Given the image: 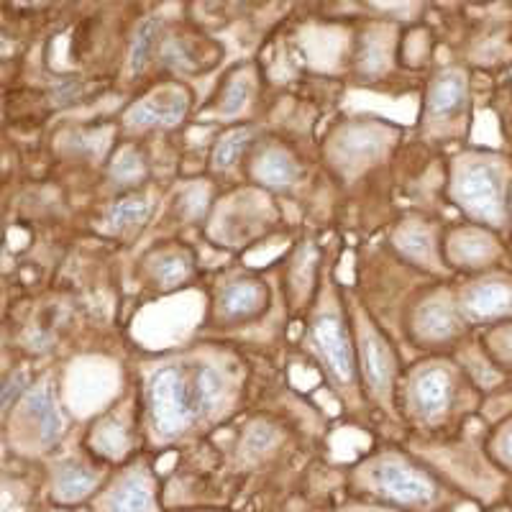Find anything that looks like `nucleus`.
<instances>
[{
    "label": "nucleus",
    "mask_w": 512,
    "mask_h": 512,
    "mask_svg": "<svg viewBox=\"0 0 512 512\" xmlns=\"http://www.w3.org/2000/svg\"><path fill=\"white\" fill-rule=\"evenodd\" d=\"M236 369L208 351L157 361L144 379V408L152 436L180 441L231 408Z\"/></svg>",
    "instance_id": "f257e3e1"
},
{
    "label": "nucleus",
    "mask_w": 512,
    "mask_h": 512,
    "mask_svg": "<svg viewBox=\"0 0 512 512\" xmlns=\"http://www.w3.org/2000/svg\"><path fill=\"white\" fill-rule=\"evenodd\" d=\"M361 500H374L402 512H441L454 502L441 474L402 448H382L361 459L351 472Z\"/></svg>",
    "instance_id": "f03ea898"
},
{
    "label": "nucleus",
    "mask_w": 512,
    "mask_h": 512,
    "mask_svg": "<svg viewBox=\"0 0 512 512\" xmlns=\"http://www.w3.org/2000/svg\"><path fill=\"white\" fill-rule=\"evenodd\" d=\"M305 338H308L310 354L323 369L333 392L344 400L346 408L359 410L364 402V387H361L354 326L341 297H336L331 280H323L320 285Z\"/></svg>",
    "instance_id": "7ed1b4c3"
},
{
    "label": "nucleus",
    "mask_w": 512,
    "mask_h": 512,
    "mask_svg": "<svg viewBox=\"0 0 512 512\" xmlns=\"http://www.w3.org/2000/svg\"><path fill=\"white\" fill-rule=\"evenodd\" d=\"M448 198L466 218L482 226H505L507 167L489 154H461L451 164Z\"/></svg>",
    "instance_id": "20e7f679"
},
{
    "label": "nucleus",
    "mask_w": 512,
    "mask_h": 512,
    "mask_svg": "<svg viewBox=\"0 0 512 512\" xmlns=\"http://www.w3.org/2000/svg\"><path fill=\"white\" fill-rule=\"evenodd\" d=\"M461 367L446 359H423L400 379L397 397L408 420L423 428H441L459 408Z\"/></svg>",
    "instance_id": "39448f33"
},
{
    "label": "nucleus",
    "mask_w": 512,
    "mask_h": 512,
    "mask_svg": "<svg viewBox=\"0 0 512 512\" xmlns=\"http://www.w3.org/2000/svg\"><path fill=\"white\" fill-rule=\"evenodd\" d=\"M351 326H354L356 354H359V374L364 397L374 405L397 418V384H400V361L390 338L384 336L372 318H369L359 305L349 310Z\"/></svg>",
    "instance_id": "423d86ee"
},
{
    "label": "nucleus",
    "mask_w": 512,
    "mask_h": 512,
    "mask_svg": "<svg viewBox=\"0 0 512 512\" xmlns=\"http://www.w3.org/2000/svg\"><path fill=\"white\" fill-rule=\"evenodd\" d=\"M400 131L384 121L354 118L336 128V134L328 141V162L338 175L359 177L369 167L382 162L395 149Z\"/></svg>",
    "instance_id": "0eeeda50"
},
{
    "label": "nucleus",
    "mask_w": 512,
    "mask_h": 512,
    "mask_svg": "<svg viewBox=\"0 0 512 512\" xmlns=\"http://www.w3.org/2000/svg\"><path fill=\"white\" fill-rule=\"evenodd\" d=\"M469 116V80L459 67L438 70L431 85L425 90L423 103V134L428 139H451L464 131V121Z\"/></svg>",
    "instance_id": "6e6552de"
},
{
    "label": "nucleus",
    "mask_w": 512,
    "mask_h": 512,
    "mask_svg": "<svg viewBox=\"0 0 512 512\" xmlns=\"http://www.w3.org/2000/svg\"><path fill=\"white\" fill-rule=\"evenodd\" d=\"M466 328V320L461 318L456 297L448 295L446 290H436L425 295L413 310L410 318V331L420 346L438 349V346L454 344L459 341Z\"/></svg>",
    "instance_id": "1a4fd4ad"
},
{
    "label": "nucleus",
    "mask_w": 512,
    "mask_h": 512,
    "mask_svg": "<svg viewBox=\"0 0 512 512\" xmlns=\"http://www.w3.org/2000/svg\"><path fill=\"white\" fill-rule=\"evenodd\" d=\"M157 479L146 464L128 466L95 497V512H159Z\"/></svg>",
    "instance_id": "9d476101"
},
{
    "label": "nucleus",
    "mask_w": 512,
    "mask_h": 512,
    "mask_svg": "<svg viewBox=\"0 0 512 512\" xmlns=\"http://www.w3.org/2000/svg\"><path fill=\"white\" fill-rule=\"evenodd\" d=\"M18 431L21 436H34L36 446L49 448L59 441L64 431V420L59 413L57 397H54V387L49 382H41L31 387L21 402H18Z\"/></svg>",
    "instance_id": "9b49d317"
},
{
    "label": "nucleus",
    "mask_w": 512,
    "mask_h": 512,
    "mask_svg": "<svg viewBox=\"0 0 512 512\" xmlns=\"http://www.w3.org/2000/svg\"><path fill=\"white\" fill-rule=\"evenodd\" d=\"M190 108V95L180 85H162V88L146 93L136 100L123 116V123L131 131H146V128H172L180 126L182 118Z\"/></svg>",
    "instance_id": "f8f14e48"
},
{
    "label": "nucleus",
    "mask_w": 512,
    "mask_h": 512,
    "mask_svg": "<svg viewBox=\"0 0 512 512\" xmlns=\"http://www.w3.org/2000/svg\"><path fill=\"white\" fill-rule=\"evenodd\" d=\"M456 303L466 323H492L507 318L512 315V282L500 274L479 277L461 287Z\"/></svg>",
    "instance_id": "ddd939ff"
},
{
    "label": "nucleus",
    "mask_w": 512,
    "mask_h": 512,
    "mask_svg": "<svg viewBox=\"0 0 512 512\" xmlns=\"http://www.w3.org/2000/svg\"><path fill=\"white\" fill-rule=\"evenodd\" d=\"M392 246L405 262L415 264L425 272H446V264L441 259L443 244L441 236H438V228L431 221H425V218H402L395 231H392Z\"/></svg>",
    "instance_id": "4468645a"
},
{
    "label": "nucleus",
    "mask_w": 512,
    "mask_h": 512,
    "mask_svg": "<svg viewBox=\"0 0 512 512\" xmlns=\"http://www.w3.org/2000/svg\"><path fill=\"white\" fill-rule=\"evenodd\" d=\"M269 300V292L262 280L256 277H246L239 274L221 285L216 295V315L223 323H241V320H251L259 313H264Z\"/></svg>",
    "instance_id": "2eb2a0df"
},
{
    "label": "nucleus",
    "mask_w": 512,
    "mask_h": 512,
    "mask_svg": "<svg viewBox=\"0 0 512 512\" xmlns=\"http://www.w3.org/2000/svg\"><path fill=\"white\" fill-rule=\"evenodd\" d=\"M497 246L482 228H456L443 239V256L448 264L464 269H477L495 259Z\"/></svg>",
    "instance_id": "dca6fc26"
},
{
    "label": "nucleus",
    "mask_w": 512,
    "mask_h": 512,
    "mask_svg": "<svg viewBox=\"0 0 512 512\" xmlns=\"http://www.w3.org/2000/svg\"><path fill=\"white\" fill-rule=\"evenodd\" d=\"M100 469L82 464L77 459H67L57 466L52 484V497L57 505H80L85 497H90L100 487Z\"/></svg>",
    "instance_id": "f3484780"
},
{
    "label": "nucleus",
    "mask_w": 512,
    "mask_h": 512,
    "mask_svg": "<svg viewBox=\"0 0 512 512\" xmlns=\"http://www.w3.org/2000/svg\"><path fill=\"white\" fill-rule=\"evenodd\" d=\"M251 175L267 187H290L300 177V164L285 146L269 144L251 162Z\"/></svg>",
    "instance_id": "a211bd4d"
},
{
    "label": "nucleus",
    "mask_w": 512,
    "mask_h": 512,
    "mask_svg": "<svg viewBox=\"0 0 512 512\" xmlns=\"http://www.w3.org/2000/svg\"><path fill=\"white\" fill-rule=\"evenodd\" d=\"M146 272L159 290H177L192 272V259L182 249H162L146 262Z\"/></svg>",
    "instance_id": "6ab92c4d"
},
{
    "label": "nucleus",
    "mask_w": 512,
    "mask_h": 512,
    "mask_svg": "<svg viewBox=\"0 0 512 512\" xmlns=\"http://www.w3.org/2000/svg\"><path fill=\"white\" fill-rule=\"evenodd\" d=\"M152 210V200L146 195H126V198L116 200L105 213V228L113 233H128L139 231L149 218Z\"/></svg>",
    "instance_id": "aec40b11"
},
{
    "label": "nucleus",
    "mask_w": 512,
    "mask_h": 512,
    "mask_svg": "<svg viewBox=\"0 0 512 512\" xmlns=\"http://www.w3.org/2000/svg\"><path fill=\"white\" fill-rule=\"evenodd\" d=\"M320 262V254L313 244L305 241L295 254V262H292V282L297 285V303L303 305L305 300H310V290H313V277H315V264Z\"/></svg>",
    "instance_id": "412c9836"
},
{
    "label": "nucleus",
    "mask_w": 512,
    "mask_h": 512,
    "mask_svg": "<svg viewBox=\"0 0 512 512\" xmlns=\"http://www.w3.org/2000/svg\"><path fill=\"white\" fill-rule=\"evenodd\" d=\"M251 100V80L246 75H233L228 80L226 90H223L221 100H218L216 113L221 118H236L249 108Z\"/></svg>",
    "instance_id": "4be33fe9"
},
{
    "label": "nucleus",
    "mask_w": 512,
    "mask_h": 512,
    "mask_svg": "<svg viewBox=\"0 0 512 512\" xmlns=\"http://www.w3.org/2000/svg\"><path fill=\"white\" fill-rule=\"evenodd\" d=\"M251 141V128H233L218 139L216 152H213V167L228 169L236 159L244 154V149Z\"/></svg>",
    "instance_id": "5701e85b"
},
{
    "label": "nucleus",
    "mask_w": 512,
    "mask_h": 512,
    "mask_svg": "<svg viewBox=\"0 0 512 512\" xmlns=\"http://www.w3.org/2000/svg\"><path fill=\"white\" fill-rule=\"evenodd\" d=\"M154 39H157V21L149 18L139 26L134 36V44H131V54H128V72L131 75H141V70L146 67L149 57H152Z\"/></svg>",
    "instance_id": "b1692460"
},
{
    "label": "nucleus",
    "mask_w": 512,
    "mask_h": 512,
    "mask_svg": "<svg viewBox=\"0 0 512 512\" xmlns=\"http://www.w3.org/2000/svg\"><path fill=\"white\" fill-rule=\"evenodd\" d=\"M387 57H390V52H387V41L382 36H364L359 52L361 70L367 72V75H379V70H384V64H387Z\"/></svg>",
    "instance_id": "393cba45"
},
{
    "label": "nucleus",
    "mask_w": 512,
    "mask_h": 512,
    "mask_svg": "<svg viewBox=\"0 0 512 512\" xmlns=\"http://www.w3.org/2000/svg\"><path fill=\"white\" fill-rule=\"evenodd\" d=\"M274 441H277V431H274L272 425L251 423L249 431L244 433V443H241V448H244L246 456H262L274 446Z\"/></svg>",
    "instance_id": "a878e982"
},
{
    "label": "nucleus",
    "mask_w": 512,
    "mask_h": 512,
    "mask_svg": "<svg viewBox=\"0 0 512 512\" xmlns=\"http://www.w3.org/2000/svg\"><path fill=\"white\" fill-rule=\"evenodd\" d=\"M111 175L116 177L118 182H134L144 175V164H141L139 154L131 152V149H123L116 159H113Z\"/></svg>",
    "instance_id": "bb28decb"
},
{
    "label": "nucleus",
    "mask_w": 512,
    "mask_h": 512,
    "mask_svg": "<svg viewBox=\"0 0 512 512\" xmlns=\"http://www.w3.org/2000/svg\"><path fill=\"white\" fill-rule=\"evenodd\" d=\"M26 382H29V379H26V369H18L13 377H8L6 387H3V413H8V408L16 405V402H21V397L29 392L26 390Z\"/></svg>",
    "instance_id": "cd10ccee"
},
{
    "label": "nucleus",
    "mask_w": 512,
    "mask_h": 512,
    "mask_svg": "<svg viewBox=\"0 0 512 512\" xmlns=\"http://www.w3.org/2000/svg\"><path fill=\"white\" fill-rule=\"evenodd\" d=\"M336 512H402L397 507L382 505V502L374 500H359V502H346V505L338 507Z\"/></svg>",
    "instance_id": "c85d7f7f"
},
{
    "label": "nucleus",
    "mask_w": 512,
    "mask_h": 512,
    "mask_svg": "<svg viewBox=\"0 0 512 512\" xmlns=\"http://www.w3.org/2000/svg\"><path fill=\"white\" fill-rule=\"evenodd\" d=\"M495 451H497V459H500L502 464L512 466V423L500 433V438H497L495 443Z\"/></svg>",
    "instance_id": "c756f323"
}]
</instances>
